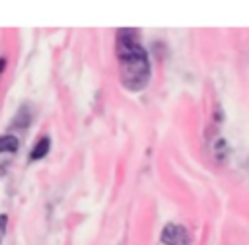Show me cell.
Instances as JSON below:
<instances>
[{"mask_svg": "<svg viewBox=\"0 0 249 245\" xmlns=\"http://www.w3.org/2000/svg\"><path fill=\"white\" fill-rule=\"evenodd\" d=\"M49 148H51V140H49V136H43L35 146H33V150H31V159L35 161V159H41V158H45L47 154H49Z\"/></svg>", "mask_w": 249, "mask_h": 245, "instance_id": "3957f363", "label": "cell"}, {"mask_svg": "<svg viewBox=\"0 0 249 245\" xmlns=\"http://www.w3.org/2000/svg\"><path fill=\"white\" fill-rule=\"evenodd\" d=\"M0 235H2V233H0Z\"/></svg>", "mask_w": 249, "mask_h": 245, "instance_id": "52a82bcc", "label": "cell"}, {"mask_svg": "<svg viewBox=\"0 0 249 245\" xmlns=\"http://www.w3.org/2000/svg\"><path fill=\"white\" fill-rule=\"evenodd\" d=\"M6 222H8V218L2 214V216H0V233H4V231H6Z\"/></svg>", "mask_w": 249, "mask_h": 245, "instance_id": "5b68a950", "label": "cell"}, {"mask_svg": "<svg viewBox=\"0 0 249 245\" xmlns=\"http://www.w3.org/2000/svg\"><path fill=\"white\" fill-rule=\"evenodd\" d=\"M161 243L163 245H187L189 243V233L179 224H167L161 229Z\"/></svg>", "mask_w": 249, "mask_h": 245, "instance_id": "7a4b0ae2", "label": "cell"}, {"mask_svg": "<svg viewBox=\"0 0 249 245\" xmlns=\"http://www.w3.org/2000/svg\"><path fill=\"white\" fill-rule=\"evenodd\" d=\"M4 68H6V58L2 56V58H0V74H2V70H4Z\"/></svg>", "mask_w": 249, "mask_h": 245, "instance_id": "8992f818", "label": "cell"}, {"mask_svg": "<svg viewBox=\"0 0 249 245\" xmlns=\"http://www.w3.org/2000/svg\"><path fill=\"white\" fill-rule=\"evenodd\" d=\"M117 58L121 64V82L130 91H140L150 80V60L136 41V31L121 29L117 33Z\"/></svg>", "mask_w": 249, "mask_h": 245, "instance_id": "6da1fadb", "label": "cell"}, {"mask_svg": "<svg viewBox=\"0 0 249 245\" xmlns=\"http://www.w3.org/2000/svg\"><path fill=\"white\" fill-rule=\"evenodd\" d=\"M18 138L12 136V134H6V136H0V154L4 152H16L18 150Z\"/></svg>", "mask_w": 249, "mask_h": 245, "instance_id": "277c9868", "label": "cell"}]
</instances>
